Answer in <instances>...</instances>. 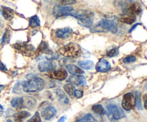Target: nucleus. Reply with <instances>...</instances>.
Returning a JSON list of instances; mask_svg holds the SVG:
<instances>
[{
	"mask_svg": "<svg viewBox=\"0 0 147 122\" xmlns=\"http://www.w3.org/2000/svg\"><path fill=\"white\" fill-rule=\"evenodd\" d=\"M136 58L135 56L134 55H129L127 57H125L124 59L123 60V63H134V62L136 61Z\"/></svg>",
	"mask_w": 147,
	"mask_h": 122,
	"instance_id": "obj_32",
	"label": "nucleus"
},
{
	"mask_svg": "<svg viewBox=\"0 0 147 122\" xmlns=\"http://www.w3.org/2000/svg\"><path fill=\"white\" fill-rule=\"evenodd\" d=\"M54 93H55L56 97L58 99L59 101L64 103V104H67V103H69L68 98L66 96V95L65 94V93L63 90H60V89H56V90H54Z\"/></svg>",
	"mask_w": 147,
	"mask_h": 122,
	"instance_id": "obj_17",
	"label": "nucleus"
},
{
	"mask_svg": "<svg viewBox=\"0 0 147 122\" xmlns=\"http://www.w3.org/2000/svg\"><path fill=\"white\" fill-rule=\"evenodd\" d=\"M143 99H144V107L147 110V94H145L144 96Z\"/></svg>",
	"mask_w": 147,
	"mask_h": 122,
	"instance_id": "obj_37",
	"label": "nucleus"
},
{
	"mask_svg": "<svg viewBox=\"0 0 147 122\" xmlns=\"http://www.w3.org/2000/svg\"><path fill=\"white\" fill-rule=\"evenodd\" d=\"M67 69L69 73L73 75H82L84 73V71L82 69L74 65H67Z\"/></svg>",
	"mask_w": 147,
	"mask_h": 122,
	"instance_id": "obj_21",
	"label": "nucleus"
},
{
	"mask_svg": "<svg viewBox=\"0 0 147 122\" xmlns=\"http://www.w3.org/2000/svg\"><path fill=\"white\" fill-rule=\"evenodd\" d=\"M126 11L129 14H132L134 16L137 15L142 12V7L139 3L134 2L128 6V7L126 8Z\"/></svg>",
	"mask_w": 147,
	"mask_h": 122,
	"instance_id": "obj_15",
	"label": "nucleus"
},
{
	"mask_svg": "<svg viewBox=\"0 0 147 122\" xmlns=\"http://www.w3.org/2000/svg\"><path fill=\"white\" fill-rule=\"evenodd\" d=\"M73 17L78 20V23L83 27H90L93 24L94 13L89 10L76 11Z\"/></svg>",
	"mask_w": 147,
	"mask_h": 122,
	"instance_id": "obj_3",
	"label": "nucleus"
},
{
	"mask_svg": "<svg viewBox=\"0 0 147 122\" xmlns=\"http://www.w3.org/2000/svg\"><path fill=\"white\" fill-rule=\"evenodd\" d=\"M106 109H107V114L110 119L119 120L126 116L123 111L116 104H113V103L109 104Z\"/></svg>",
	"mask_w": 147,
	"mask_h": 122,
	"instance_id": "obj_5",
	"label": "nucleus"
},
{
	"mask_svg": "<svg viewBox=\"0 0 147 122\" xmlns=\"http://www.w3.org/2000/svg\"><path fill=\"white\" fill-rule=\"evenodd\" d=\"M0 24H1V23H0Z\"/></svg>",
	"mask_w": 147,
	"mask_h": 122,
	"instance_id": "obj_44",
	"label": "nucleus"
},
{
	"mask_svg": "<svg viewBox=\"0 0 147 122\" xmlns=\"http://www.w3.org/2000/svg\"><path fill=\"white\" fill-rule=\"evenodd\" d=\"M76 122H85V121L83 120V119H79V120L76 121Z\"/></svg>",
	"mask_w": 147,
	"mask_h": 122,
	"instance_id": "obj_42",
	"label": "nucleus"
},
{
	"mask_svg": "<svg viewBox=\"0 0 147 122\" xmlns=\"http://www.w3.org/2000/svg\"><path fill=\"white\" fill-rule=\"evenodd\" d=\"M0 70H1V71H4V72H6L7 70V68L6 67V66L4 65L1 62H0Z\"/></svg>",
	"mask_w": 147,
	"mask_h": 122,
	"instance_id": "obj_36",
	"label": "nucleus"
},
{
	"mask_svg": "<svg viewBox=\"0 0 147 122\" xmlns=\"http://www.w3.org/2000/svg\"><path fill=\"white\" fill-rule=\"evenodd\" d=\"M73 34V30L70 27H65L63 29H59L55 32V34L58 38L67 39Z\"/></svg>",
	"mask_w": 147,
	"mask_h": 122,
	"instance_id": "obj_14",
	"label": "nucleus"
},
{
	"mask_svg": "<svg viewBox=\"0 0 147 122\" xmlns=\"http://www.w3.org/2000/svg\"><path fill=\"white\" fill-rule=\"evenodd\" d=\"M81 53V49L80 45L77 43H69L62 47L60 50V53L63 55L67 57H79Z\"/></svg>",
	"mask_w": 147,
	"mask_h": 122,
	"instance_id": "obj_4",
	"label": "nucleus"
},
{
	"mask_svg": "<svg viewBox=\"0 0 147 122\" xmlns=\"http://www.w3.org/2000/svg\"><path fill=\"white\" fill-rule=\"evenodd\" d=\"M14 47L26 56L32 55L34 52V46L30 44H17Z\"/></svg>",
	"mask_w": 147,
	"mask_h": 122,
	"instance_id": "obj_8",
	"label": "nucleus"
},
{
	"mask_svg": "<svg viewBox=\"0 0 147 122\" xmlns=\"http://www.w3.org/2000/svg\"><path fill=\"white\" fill-rule=\"evenodd\" d=\"M83 120L85 122H97L96 119L90 113H87V114L85 115L83 118Z\"/></svg>",
	"mask_w": 147,
	"mask_h": 122,
	"instance_id": "obj_29",
	"label": "nucleus"
},
{
	"mask_svg": "<svg viewBox=\"0 0 147 122\" xmlns=\"http://www.w3.org/2000/svg\"><path fill=\"white\" fill-rule=\"evenodd\" d=\"M67 82L76 86H83L86 84V79L81 75H73L67 79Z\"/></svg>",
	"mask_w": 147,
	"mask_h": 122,
	"instance_id": "obj_11",
	"label": "nucleus"
},
{
	"mask_svg": "<svg viewBox=\"0 0 147 122\" xmlns=\"http://www.w3.org/2000/svg\"><path fill=\"white\" fill-rule=\"evenodd\" d=\"M135 104H136V107L139 110H142V102H141V98H140V92L136 91V96H135Z\"/></svg>",
	"mask_w": 147,
	"mask_h": 122,
	"instance_id": "obj_27",
	"label": "nucleus"
},
{
	"mask_svg": "<svg viewBox=\"0 0 147 122\" xmlns=\"http://www.w3.org/2000/svg\"><path fill=\"white\" fill-rule=\"evenodd\" d=\"M3 111H4V109H3V106L0 104V116L2 114Z\"/></svg>",
	"mask_w": 147,
	"mask_h": 122,
	"instance_id": "obj_40",
	"label": "nucleus"
},
{
	"mask_svg": "<svg viewBox=\"0 0 147 122\" xmlns=\"http://www.w3.org/2000/svg\"><path fill=\"white\" fill-rule=\"evenodd\" d=\"M119 50L117 48H113L111 49V50H109L107 53V56L109 57H114V56H116L118 54H119Z\"/></svg>",
	"mask_w": 147,
	"mask_h": 122,
	"instance_id": "obj_31",
	"label": "nucleus"
},
{
	"mask_svg": "<svg viewBox=\"0 0 147 122\" xmlns=\"http://www.w3.org/2000/svg\"><path fill=\"white\" fill-rule=\"evenodd\" d=\"M60 5L63 6V7H67V5H70V4H73L75 3H76V0H63V1H60Z\"/></svg>",
	"mask_w": 147,
	"mask_h": 122,
	"instance_id": "obj_34",
	"label": "nucleus"
},
{
	"mask_svg": "<svg viewBox=\"0 0 147 122\" xmlns=\"http://www.w3.org/2000/svg\"><path fill=\"white\" fill-rule=\"evenodd\" d=\"M21 85L22 90L24 92H38L43 89L45 82L40 78L32 77L26 81H23Z\"/></svg>",
	"mask_w": 147,
	"mask_h": 122,
	"instance_id": "obj_1",
	"label": "nucleus"
},
{
	"mask_svg": "<svg viewBox=\"0 0 147 122\" xmlns=\"http://www.w3.org/2000/svg\"><path fill=\"white\" fill-rule=\"evenodd\" d=\"M23 101H24L23 108H27L28 109H32L37 103L35 99L29 96H23Z\"/></svg>",
	"mask_w": 147,
	"mask_h": 122,
	"instance_id": "obj_16",
	"label": "nucleus"
},
{
	"mask_svg": "<svg viewBox=\"0 0 147 122\" xmlns=\"http://www.w3.org/2000/svg\"><path fill=\"white\" fill-rule=\"evenodd\" d=\"M90 31L92 32H107L110 31L116 33L118 32V27L113 21L102 20L95 27L90 28Z\"/></svg>",
	"mask_w": 147,
	"mask_h": 122,
	"instance_id": "obj_2",
	"label": "nucleus"
},
{
	"mask_svg": "<svg viewBox=\"0 0 147 122\" xmlns=\"http://www.w3.org/2000/svg\"><path fill=\"white\" fill-rule=\"evenodd\" d=\"M11 105L12 107L15 109H22L24 107V101L23 97H16L14 98L11 100Z\"/></svg>",
	"mask_w": 147,
	"mask_h": 122,
	"instance_id": "obj_20",
	"label": "nucleus"
},
{
	"mask_svg": "<svg viewBox=\"0 0 147 122\" xmlns=\"http://www.w3.org/2000/svg\"><path fill=\"white\" fill-rule=\"evenodd\" d=\"M48 50V47H47V44H46V42H42L41 44H40V47H38V50L40 53H45L47 50Z\"/></svg>",
	"mask_w": 147,
	"mask_h": 122,
	"instance_id": "obj_33",
	"label": "nucleus"
},
{
	"mask_svg": "<svg viewBox=\"0 0 147 122\" xmlns=\"http://www.w3.org/2000/svg\"><path fill=\"white\" fill-rule=\"evenodd\" d=\"M55 67L56 65L55 64V63L50 61V60L40 62L38 64V69L40 72L52 71Z\"/></svg>",
	"mask_w": 147,
	"mask_h": 122,
	"instance_id": "obj_13",
	"label": "nucleus"
},
{
	"mask_svg": "<svg viewBox=\"0 0 147 122\" xmlns=\"http://www.w3.org/2000/svg\"><path fill=\"white\" fill-rule=\"evenodd\" d=\"M66 119H67V117L66 116H62L59 119V120L57 121V122H65Z\"/></svg>",
	"mask_w": 147,
	"mask_h": 122,
	"instance_id": "obj_38",
	"label": "nucleus"
},
{
	"mask_svg": "<svg viewBox=\"0 0 147 122\" xmlns=\"http://www.w3.org/2000/svg\"><path fill=\"white\" fill-rule=\"evenodd\" d=\"M78 65L85 70H91L94 67V63L91 60H86V61H79Z\"/></svg>",
	"mask_w": 147,
	"mask_h": 122,
	"instance_id": "obj_23",
	"label": "nucleus"
},
{
	"mask_svg": "<svg viewBox=\"0 0 147 122\" xmlns=\"http://www.w3.org/2000/svg\"><path fill=\"white\" fill-rule=\"evenodd\" d=\"M92 110H93V111H94L96 113L100 115V116H103V115L106 114V113L103 106L100 104L94 105V106L92 107Z\"/></svg>",
	"mask_w": 147,
	"mask_h": 122,
	"instance_id": "obj_25",
	"label": "nucleus"
},
{
	"mask_svg": "<svg viewBox=\"0 0 147 122\" xmlns=\"http://www.w3.org/2000/svg\"><path fill=\"white\" fill-rule=\"evenodd\" d=\"M135 96L132 93H127L123 96L122 107L126 111H130L135 106Z\"/></svg>",
	"mask_w": 147,
	"mask_h": 122,
	"instance_id": "obj_7",
	"label": "nucleus"
},
{
	"mask_svg": "<svg viewBox=\"0 0 147 122\" xmlns=\"http://www.w3.org/2000/svg\"><path fill=\"white\" fill-rule=\"evenodd\" d=\"M120 20L123 23H126L128 24H131L136 20V17L134 15H132V14H124V15L121 16L120 17Z\"/></svg>",
	"mask_w": 147,
	"mask_h": 122,
	"instance_id": "obj_22",
	"label": "nucleus"
},
{
	"mask_svg": "<svg viewBox=\"0 0 147 122\" xmlns=\"http://www.w3.org/2000/svg\"><path fill=\"white\" fill-rule=\"evenodd\" d=\"M139 24H135V25H134V26H133V27H131V29H130V30H129V32H132V31H133V30H134V29H135V28H136V27H137V26H138V25H139Z\"/></svg>",
	"mask_w": 147,
	"mask_h": 122,
	"instance_id": "obj_39",
	"label": "nucleus"
},
{
	"mask_svg": "<svg viewBox=\"0 0 147 122\" xmlns=\"http://www.w3.org/2000/svg\"><path fill=\"white\" fill-rule=\"evenodd\" d=\"M10 40V32L9 30H6L5 33L3 35L2 39H1V43L2 44H7L9 43Z\"/></svg>",
	"mask_w": 147,
	"mask_h": 122,
	"instance_id": "obj_28",
	"label": "nucleus"
},
{
	"mask_svg": "<svg viewBox=\"0 0 147 122\" xmlns=\"http://www.w3.org/2000/svg\"><path fill=\"white\" fill-rule=\"evenodd\" d=\"M27 122H42L40 114H39L38 112H36V113H34V116H33V117H32L31 119H29Z\"/></svg>",
	"mask_w": 147,
	"mask_h": 122,
	"instance_id": "obj_30",
	"label": "nucleus"
},
{
	"mask_svg": "<svg viewBox=\"0 0 147 122\" xmlns=\"http://www.w3.org/2000/svg\"><path fill=\"white\" fill-rule=\"evenodd\" d=\"M111 64L106 59H100L96 64V69L97 71L101 73H106L111 69Z\"/></svg>",
	"mask_w": 147,
	"mask_h": 122,
	"instance_id": "obj_12",
	"label": "nucleus"
},
{
	"mask_svg": "<svg viewBox=\"0 0 147 122\" xmlns=\"http://www.w3.org/2000/svg\"><path fill=\"white\" fill-rule=\"evenodd\" d=\"M47 75H48L50 78L62 81V80H64L67 78V73L65 70H63V69H60V70L50 71V73L47 74Z\"/></svg>",
	"mask_w": 147,
	"mask_h": 122,
	"instance_id": "obj_9",
	"label": "nucleus"
},
{
	"mask_svg": "<svg viewBox=\"0 0 147 122\" xmlns=\"http://www.w3.org/2000/svg\"><path fill=\"white\" fill-rule=\"evenodd\" d=\"M64 90L69 96H74L75 90H76V88H75V86H73L71 83H67L64 86Z\"/></svg>",
	"mask_w": 147,
	"mask_h": 122,
	"instance_id": "obj_26",
	"label": "nucleus"
},
{
	"mask_svg": "<svg viewBox=\"0 0 147 122\" xmlns=\"http://www.w3.org/2000/svg\"><path fill=\"white\" fill-rule=\"evenodd\" d=\"M4 86H1V85H0V92H1L3 89H4Z\"/></svg>",
	"mask_w": 147,
	"mask_h": 122,
	"instance_id": "obj_41",
	"label": "nucleus"
},
{
	"mask_svg": "<svg viewBox=\"0 0 147 122\" xmlns=\"http://www.w3.org/2000/svg\"><path fill=\"white\" fill-rule=\"evenodd\" d=\"M30 116V113L29 112L25 111H22L16 113L14 115V119L15 122H22L25 118L28 117Z\"/></svg>",
	"mask_w": 147,
	"mask_h": 122,
	"instance_id": "obj_19",
	"label": "nucleus"
},
{
	"mask_svg": "<svg viewBox=\"0 0 147 122\" xmlns=\"http://www.w3.org/2000/svg\"><path fill=\"white\" fill-rule=\"evenodd\" d=\"M7 122H12V121H11V120H10V119H8Z\"/></svg>",
	"mask_w": 147,
	"mask_h": 122,
	"instance_id": "obj_43",
	"label": "nucleus"
},
{
	"mask_svg": "<svg viewBox=\"0 0 147 122\" xmlns=\"http://www.w3.org/2000/svg\"><path fill=\"white\" fill-rule=\"evenodd\" d=\"M83 93L82 90H75V93H74V96H76V98H81L83 96Z\"/></svg>",
	"mask_w": 147,
	"mask_h": 122,
	"instance_id": "obj_35",
	"label": "nucleus"
},
{
	"mask_svg": "<svg viewBox=\"0 0 147 122\" xmlns=\"http://www.w3.org/2000/svg\"><path fill=\"white\" fill-rule=\"evenodd\" d=\"M40 25V20L38 16L34 15L30 18V26L32 28L39 27Z\"/></svg>",
	"mask_w": 147,
	"mask_h": 122,
	"instance_id": "obj_24",
	"label": "nucleus"
},
{
	"mask_svg": "<svg viewBox=\"0 0 147 122\" xmlns=\"http://www.w3.org/2000/svg\"><path fill=\"white\" fill-rule=\"evenodd\" d=\"M1 13H2V15L4 17V19L7 20H11L14 17V11H13L12 9L9 8V7L3 6L1 7Z\"/></svg>",
	"mask_w": 147,
	"mask_h": 122,
	"instance_id": "obj_18",
	"label": "nucleus"
},
{
	"mask_svg": "<svg viewBox=\"0 0 147 122\" xmlns=\"http://www.w3.org/2000/svg\"><path fill=\"white\" fill-rule=\"evenodd\" d=\"M57 113V110L54 106H49L42 109L41 112V115L45 120H50L53 119Z\"/></svg>",
	"mask_w": 147,
	"mask_h": 122,
	"instance_id": "obj_10",
	"label": "nucleus"
},
{
	"mask_svg": "<svg viewBox=\"0 0 147 122\" xmlns=\"http://www.w3.org/2000/svg\"><path fill=\"white\" fill-rule=\"evenodd\" d=\"M76 11L72 7H61V6H56L53 8V15L58 18L64 16H74Z\"/></svg>",
	"mask_w": 147,
	"mask_h": 122,
	"instance_id": "obj_6",
	"label": "nucleus"
}]
</instances>
